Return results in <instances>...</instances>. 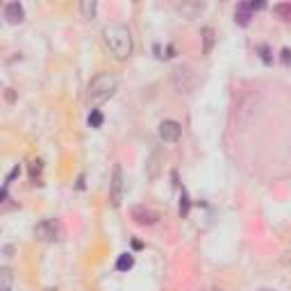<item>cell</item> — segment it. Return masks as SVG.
<instances>
[{
	"label": "cell",
	"mask_w": 291,
	"mask_h": 291,
	"mask_svg": "<svg viewBox=\"0 0 291 291\" xmlns=\"http://www.w3.org/2000/svg\"><path fill=\"white\" fill-rule=\"evenodd\" d=\"M273 14H278L282 21H291V5L287 3H280V5H275L273 7Z\"/></svg>",
	"instance_id": "5bb4252c"
},
{
	"label": "cell",
	"mask_w": 291,
	"mask_h": 291,
	"mask_svg": "<svg viewBox=\"0 0 291 291\" xmlns=\"http://www.w3.org/2000/svg\"><path fill=\"white\" fill-rule=\"evenodd\" d=\"M96 9H98L96 0H82L80 3V12H82L84 18H93L96 16Z\"/></svg>",
	"instance_id": "30bf717a"
},
{
	"label": "cell",
	"mask_w": 291,
	"mask_h": 291,
	"mask_svg": "<svg viewBox=\"0 0 291 291\" xmlns=\"http://www.w3.org/2000/svg\"><path fill=\"white\" fill-rule=\"evenodd\" d=\"M109 200L114 207H121V200H123V168H121V164L114 166L112 182H109Z\"/></svg>",
	"instance_id": "277c9868"
},
{
	"label": "cell",
	"mask_w": 291,
	"mask_h": 291,
	"mask_svg": "<svg viewBox=\"0 0 291 291\" xmlns=\"http://www.w3.org/2000/svg\"><path fill=\"white\" fill-rule=\"evenodd\" d=\"M180 214H182V216L189 214V198H187V191H182V200H180Z\"/></svg>",
	"instance_id": "e0dca14e"
},
{
	"label": "cell",
	"mask_w": 291,
	"mask_h": 291,
	"mask_svg": "<svg viewBox=\"0 0 291 291\" xmlns=\"http://www.w3.org/2000/svg\"><path fill=\"white\" fill-rule=\"evenodd\" d=\"M5 18H7V23H21V21L25 18L23 5L21 3H7L5 5Z\"/></svg>",
	"instance_id": "ba28073f"
},
{
	"label": "cell",
	"mask_w": 291,
	"mask_h": 291,
	"mask_svg": "<svg viewBox=\"0 0 291 291\" xmlns=\"http://www.w3.org/2000/svg\"><path fill=\"white\" fill-rule=\"evenodd\" d=\"M173 84H176V89L182 93L191 91L196 87V75H193L191 66H178L176 71H173Z\"/></svg>",
	"instance_id": "3957f363"
},
{
	"label": "cell",
	"mask_w": 291,
	"mask_h": 291,
	"mask_svg": "<svg viewBox=\"0 0 291 291\" xmlns=\"http://www.w3.org/2000/svg\"><path fill=\"white\" fill-rule=\"evenodd\" d=\"M116 87H119V80L112 75V73H100V75H96L91 80V84H89V103L96 107V105H103L105 100H109L116 93Z\"/></svg>",
	"instance_id": "7a4b0ae2"
},
{
	"label": "cell",
	"mask_w": 291,
	"mask_h": 291,
	"mask_svg": "<svg viewBox=\"0 0 291 291\" xmlns=\"http://www.w3.org/2000/svg\"><path fill=\"white\" fill-rule=\"evenodd\" d=\"M250 18H253L250 5H248V3H239V5H237V9H235V21H237V25L246 28V25L250 23Z\"/></svg>",
	"instance_id": "9c48e42d"
},
{
	"label": "cell",
	"mask_w": 291,
	"mask_h": 291,
	"mask_svg": "<svg viewBox=\"0 0 291 291\" xmlns=\"http://www.w3.org/2000/svg\"><path fill=\"white\" fill-rule=\"evenodd\" d=\"M34 237L39 241H55V239H60V225H57V221L46 219V221H41V223H36L34 225Z\"/></svg>",
	"instance_id": "5b68a950"
},
{
	"label": "cell",
	"mask_w": 291,
	"mask_h": 291,
	"mask_svg": "<svg viewBox=\"0 0 291 291\" xmlns=\"http://www.w3.org/2000/svg\"><path fill=\"white\" fill-rule=\"evenodd\" d=\"M14 275L9 268H0V291H12Z\"/></svg>",
	"instance_id": "8fae6325"
},
{
	"label": "cell",
	"mask_w": 291,
	"mask_h": 291,
	"mask_svg": "<svg viewBox=\"0 0 291 291\" xmlns=\"http://www.w3.org/2000/svg\"><path fill=\"white\" fill-rule=\"evenodd\" d=\"M132 219H134L139 225H152V223H157L160 214L152 211V209H148V207H134L132 209Z\"/></svg>",
	"instance_id": "52a82bcc"
},
{
	"label": "cell",
	"mask_w": 291,
	"mask_h": 291,
	"mask_svg": "<svg viewBox=\"0 0 291 291\" xmlns=\"http://www.w3.org/2000/svg\"><path fill=\"white\" fill-rule=\"evenodd\" d=\"M182 137V128L176 121H162L160 123V139L164 144H176V141Z\"/></svg>",
	"instance_id": "8992f818"
},
{
	"label": "cell",
	"mask_w": 291,
	"mask_h": 291,
	"mask_svg": "<svg viewBox=\"0 0 291 291\" xmlns=\"http://www.w3.org/2000/svg\"><path fill=\"white\" fill-rule=\"evenodd\" d=\"M103 41L116 60H128L132 55V34L125 25H107L103 30Z\"/></svg>",
	"instance_id": "6da1fadb"
},
{
	"label": "cell",
	"mask_w": 291,
	"mask_h": 291,
	"mask_svg": "<svg viewBox=\"0 0 291 291\" xmlns=\"http://www.w3.org/2000/svg\"><path fill=\"white\" fill-rule=\"evenodd\" d=\"M41 162H32V166H30V176H32V180H36V176H39L41 173Z\"/></svg>",
	"instance_id": "ac0fdd59"
},
{
	"label": "cell",
	"mask_w": 291,
	"mask_h": 291,
	"mask_svg": "<svg viewBox=\"0 0 291 291\" xmlns=\"http://www.w3.org/2000/svg\"><path fill=\"white\" fill-rule=\"evenodd\" d=\"M132 266H134V257H132L130 253H123V255L116 259V268H119V271H130Z\"/></svg>",
	"instance_id": "7c38bea8"
},
{
	"label": "cell",
	"mask_w": 291,
	"mask_h": 291,
	"mask_svg": "<svg viewBox=\"0 0 291 291\" xmlns=\"http://www.w3.org/2000/svg\"><path fill=\"white\" fill-rule=\"evenodd\" d=\"M89 125H91V128H100V125H103V114H100V109H91V114H89Z\"/></svg>",
	"instance_id": "9a60e30c"
},
{
	"label": "cell",
	"mask_w": 291,
	"mask_h": 291,
	"mask_svg": "<svg viewBox=\"0 0 291 291\" xmlns=\"http://www.w3.org/2000/svg\"><path fill=\"white\" fill-rule=\"evenodd\" d=\"M203 44H205L203 52H205V55H209L211 46H214V30H211V28H203Z\"/></svg>",
	"instance_id": "4fadbf2b"
},
{
	"label": "cell",
	"mask_w": 291,
	"mask_h": 291,
	"mask_svg": "<svg viewBox=\"0 0 291 291\" xmlns=\"http://www.w3.org/2000/svg\"><path fill=\"white\" fill-rule=\"evenodd\" d=\"M257 52H259V55H262V62H264V64H271V62H273V57H271V48H268V46H257Z\"/></svg>",
	"instance_id": "2e32d148"
},
{
	"label": "cell",
	"mask_w": 291,
	"mask_h": 291,
	"mask_svg": "<svg viewBox=\"0 0 291 291\" xmlns=\"http://www.w3.org/2000/svg\"><path fill=\"white\" fill-rule=\"evenodd\" d=\"M280 55H282V64L289 66V64H291V50H289V48H282V52H280Z\"/></svg>",
	"instance_id": "d6986e66"
}]
</instances>
